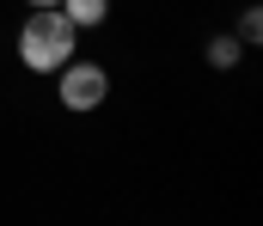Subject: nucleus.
<instances>
[{
    "mask_svg": "<svg viewBox=\"0 0 263 226\" xmlns=\"http://www.w3.org/2000/svg\"><path fill=\"white\" fill-rule=\"evenodd\" d=\"M73 49H80V31L62 18V6H31V18L18 31V61L31 74H55L62 61H73Z\"/></svg>",
    "mask_w": 263,
    "mask_h": 226,
    "instance_id": "obj_1",
    "label": "nucleus"
},
{
    "mask_svg": "<svg viewBox=\"0 0 263 226\" xmlns=\"http://www.w3.org/2000/svg\"><path fill=\"white\" fill-rule=\"evenodd\" d=\"M208 68H239V37H208Z\"/></svg>",
    "mask_w": 263,
    "mask_h": 226,
    "instance_id": "obj_4",
    "label": "nucleus"
},
{
    "mask_svg": "<svg viewBox=\"0 0 263 226\" xmlns=\"http://www.w3.org/2000/svg\"><path fill=\"white\" fill-rule=\"evenodd\" d=\"M55 98H62V110L86 116V110H98V104L110 98V74H104L98 61L73 55V61H62V68H55Z\"/></svg>",
    "mask_w": 263,
    "mask_h": 226,
    "instance_id": "obj_2",
    "label": "nucleus"
},
{
    "mask_svg": "<svg viewBox=\"0 0 263 226\" xmlns=\"http://www.w3.org/2000/svg\"><path fill=\"white\" fill-rule=\"evenodd\" d=\"M25 6H62V0H25Z\"/></svg>",
    "mask_w": 263,
    "mask_h": 226,
    "instance_id": "obj_6",
    "label": "nucleus"
},
{
    "mask_svg": "<svg viewBox=\"0 0 263 226\" xmlns=\"http://www.w3.org/2000/svg\"><path fill=\"white\" fill-rule=\"evenodd\" d=\"M62 18L73 31H98V25L110 18V0H62Z\"/></svg>",
    "mask_w": 263,
    "mask_h": 226,
    "instance_id": "obj_3",
    "label": "nucleus"
},
{
    "mask_svg": "<svg viewBox=\"0 0 263 226\" xmlns=\"http://www.w3.org/2000/svg\"><path fill=\"white\" fill-rule=\"evenodd\" d=\"M239 37H245V43H257V37H263V12H257V6L239 12Z\"/></svg>",
    "mask_w": 263,
    "mask_h": 226,
    "instance_id": "obj_5",
    "label": "nucleus"
}]
</instances>
